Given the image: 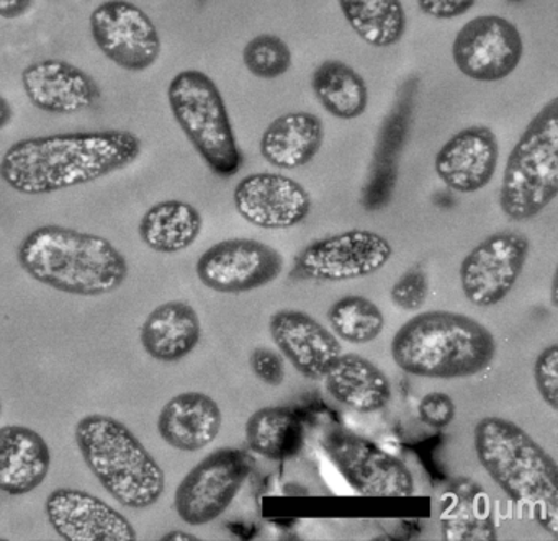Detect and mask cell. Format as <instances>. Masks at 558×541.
I'll list each match as a JSON object with an SVG mask.
<instances>
[{
    "label": "cell",
    "mask_w": 558,
    "mask_h": 541,
    "mask_svg": "<svg viewBox=\"0 0 558 541\" xmlns=\"http://www.w3.org/2000/svg\"><path fill=\"white\" fill-rule=\"evenodd\" d=\"M322 446L345 481L365 497H411L414 478L397 456L342 427L322 435Z\"/></svg>",
    "instance_id": "cell-8"
},
{
    "label": "cell",
    "mask_w": 558,
    "mask_h": 541,
    "mask_svg": "<svg viewBox=\"0 0 558 541\" xmlns=\"http://www.w3.org/2000/svg\"><path fill=\"white\" fill-rule=\"evenodd\" d=\"M506 2H511V4H519L522 0H506Z\"/></svg>",
    "instance_id": "cell-41"
},
{
    "label": "cell",
    "mask_w": 558,
    "mask_h": 541,
    "mask_svg": "<svg viewBox=\"0 0 558 541\" xmlns=\"http://www.w3.org/2000/svg\"><path fill=\"white\" fill-rule=\"evenodd\" d=\"M534 381L544 403L558 409V345L551 344L535 358Z\"/></svg>",
    "instance_id": "cell-34"
},
{
    "label": "cell",
    "mask_w": 558,
    "mask_h": 541,
    "mask_svg": "<svg viewBox=\"0 0 558 541\" xmlns=\"http://www.w3.org/2000/svg\"><path fill=\"white\" fill-rule=\"evenodd\" d=\"M0 414H2V401H0Z\"/></svg>",
    "instance_id": "cell-42"
},
{
    "label": "cell",
    "mask_w": 558,
    "mask_h": 541,
    "mask_svg": "<svg viewBox=\"0 0 558 541\" xmlns=\"http://www.w3.org/2000/svg\"><path fill=\"white\" fill-rule=\"evenodd\" d=\"M447 494L452 495L456 502L447 505L444 512V537L457 538V540L495 537L492 531L495 525L492 524L486 499L478 504L483 495L482 488H476L472 482L466 481V485H460Z\"/></svg>",
    "instance_id": "cell-30"
},
{
    "label": "cell",
    "mask_w": 558,
    "mask_h": 541,
    "mask_svg": "<svg viewBox=\"0 0 558 541\" xmlns=\"http://www.w3.org/2000/svg\"><path fill=\"white\" fill-rule=\"evenodd\" d=\"M17 260L32 279L68 295H109L129 275L125 256L106 237L58 224L27 234Z\"/></svg>",
    "instance_id": "cell-3"
},
{
    "label": "cell",
    "mask_w": 558,
    "mask_h": 541,
    "mask_svg": "<svg viewBox=\"0 0 558 541\" xmlns=\"http://www.w3.org/2000/svg\"><path fill=\"white\" fill-rule=\"evenodd\" d=\"M551 305L557 306V275L551 280Z\"/></svg>",
    "instance_id": "cell-40"
},
{
    "label": "cell",
    "mask_w": 558,
    "mask_h": 541,
    "mask_svg": "<svg viewBox=\"0 0 558 541\" xmlns=\"http://www.w3.org/2000/svg\"><path fill=\"white\" fill-rule=\"evenodd\" d=\"M202 337L201 318L185 302L162 303L143 322L140 341L149 357L165 364L184 360Z\"/></svg>",
    "instance_id": "cell-24"
},
{
    "label": "cell",
    "mask_w": 558,
    "mask_h": 541,
    "mask_svg": "<svg viewBox=\"0 0 558 541\" xmlns=\"http://www.w3.org/2000/svg\"><path fill=\"white\" fill-rule=\"evenodd\" d=\"M416 86L417 79L414 77L401 86L393 109L381 125L371 174H368L364 197H362L365 210H380L390 201L391 194H393L398 179V162H400V155L403 151L404 142L410 135L411 122H413Z\"/></svg>",
    "instance_id": "cell-20"
},
{
    "label": "cell",
    "mask_w": 558,
    "mask_h": 541,
    "mask_svg": "<svg viewBox=\"0 0 558 541\" xmlns=\"http://www.w3.org/2000/svg\"><path fill=\"white\" fill-rule=\"evenodd\" d=\"M391 357L408 374L421 378H470L492 365L495 335L470 316L426 311L404 322L393 341Z\"/></svg>",
    "instance_id": "cell-4"
},
{
    "label": "cell",
    "mask_w": 558,
    "mask_h": 541,
    "mask_svg": "<svg viewBox=\"0 0 558 541\" xmlns=\"http://www.w3.org/2000/svg\"><path fill=\"white\" fill-rule=\"evenodd\" d=\"M499 145L488 126L460 130L437 151L434 169L450 190L475 194L492 182L498 168Z\"/></svg>",
    "instance_id": "cell-18"
},
{
    "label": "cell",
    "mask_w": 558,
    "mask_h": 541,
    "mask_svg": "<svg viewBox=\"0 0 558 541\" xmlns=\"http://www.w3.org/2000/svg\"><path fill=\"white\" fill-rule=\"evenodd\" d=\"M89 27L100 53L120 70L145 73L161 57V35L155 22L130 0H106L97 5Z\"/></svg>",
    "instance_id": "cell-10"
},
{
    "label": "cell",
    "mask_w": 558,
    "mask_h": 541,
    "mask_svg": "<svg viewBox=\"0 0 558 541\" xmlns=\"http://www.w3.org/2000/svg\"><path fill=\"white\" fill-rule=\"evenodd\" d=\"M204 218L194 205L165 200L153 205L140 221L138 233L146 247L158 254H179L201 236Z\"/></svg>",
    "instance_id": "cell-26"
},
{
    "label": "cell",
    "mask_w": 558,
    "mask_h": 541,
    "mask_svg": "<svg viewBox=\"0 0 558 541\" xmlns=\"http://www.w3.org/2000/svg\"><path fill=\"white\" fill-rule=\"evenodd\" d=\"M35 0H0V19L15 21L34 9Z\"/></svg>",
    "instance_id": "cell-38"
},
{
    "label": "cell",
    "mask_w": 558,
    "mask_h": 541,
    "mask_svg": "<svg viewBox=\"0 0 558 541\" xmlns=\"http://www.w3.org/2000/svg\"><path fill=\"white\" fill-rule=\"evenodd\" d=\"M393 247L380 234L351 230L315 241L296 257L300 275L316 282L364 279L387 266Z\"/></svg>",
    "instance_id": "cell-13"
},
{
    "label": "cell",
    "mask_w": 558,
    "mask_h": 541,
    "mask_svg": "<svg viewBox=\"0 0 558 541\" xmlns=\"http://www.w3.org/2000/svg\"><path fill=\"white\" fill-rule=\"evenodd\" d=\"M345 22L368 47L390 48L407 34V12L401 0H338Z\"/></svg>",
    "instance_id": "cell-29"
},
{
    "label": "cell",
    "mask_w": 558,
    "mask_h": 541,
    "mask_svg": "<svg viewBox=\"0 0 558 541\" xmlns=\"http://www.w3.org/2000/svg\"><path fill=\"white\" fill-rule=\"evenodd\" d=\"M524 54L521 32L499 15H480L466 22L452 44L457 70L476 83H498L511 76Z\"/></svg>",
    "instance_id": "cell-12"
},
{
    "label": "cell",
    "mask_w": 558,
    "mask_h": 541,
    "mask_svg": "<svg viewBox=\"0 0 558 541\" xmlns=\"http://www.w3.org/2000/svg\"><path fill=\"white\" fill-rule=\"evenodd\" d=\"M457 407L452 397L446 393H427L417 406V416L421 422L433 429H446L456 419Z\"/></svg>",
    "instance_id": "cell-35"
},
{
    "label": "cell",
    "mask_w": 558,
    "mask_h": 541,
    "mask_svg": "<svg viewBox=\"0 0 558 541\" xmlns=\"http://www.w3.org/2000/svg\"><path fill=\"white\" fill-rule=\"evenodd\" d=\"M250 361L253 373L263 383L269 384V386H280L286 380V365H283L282 357L272 348H254Z\"/></svg>",
    "instance_id": "cell-36"
},
{
    "label": "cell",
    "mask_w": 558,
    "mask_h": 541,
    "mask_svg": "<svg viewBox=\"0 0 558 541\" xmlns=\"http://www.w3.org/2000/svg\"><path fill=\"white\" fill-rule=\"evenodd\" d=\"M279 250L256 239H227L202 254L197 276L217 293H246L272 283L282 273Z\"/></svg>",
    "instance_id": "cell-14"
},
{
    "label": "cell",
    "mask_w": 558,
    "mask_h": 541,
    "mask_svg": "<svg viewBox=\"0 0 558 541\" xmlns=\"http://www.w3.org/2000/svg\"><path fill=\"white\" fill-rule=\"evenodd\" d=\"M171 540L172 541H178V540L192 541V540H198V537H195V534L185 533V531H179V530L171 531V533L165 534V537H162V541H171Z\"/></svg>",
    "instance_id": "cell-39"
},
{
    "label": "cell",
    "mask_w": 558,
    "mask_h": 541,
    "mask_svg": "<svg viewBox=\"0 0 558 541\" xmlns=\"http://www.w3.org/2000/svg\"><path fill=\"white\" fill-rule=\"evenodd\" d=\"M48 521L66 541H135V527L104 499L73 488L54 489L45 502Z\"/></svg>",
    "instance_id": "cell-15"
},
{
    "label": "cell",
    "mask_w": 558,
    "mask_h": 541,
    "mask_svg": "<svg viewBox=\"0 0 558 541\" xmlns=\"http://www.w3.org/2000/svg\"><path fill=\"white\" fill-rule=\"evenodd\" d=\"M427 296H429V282L420 267H413L404 272L391 286L390 292L391 302L403 311H417L423 308Z\"/></svg>",
    "instance_id": "cell-33"
},
{
    "label": "cell",
    "mask_w": 558,
    "mask_h": 541,
    "mask_svg": "<svg viewBox=\"0 0 558 541\" xmlns=\"http://www.w3.org/2000/svg\"><path fill=\"white\" fill-rule=\"evenodd\" d=\"M325 142L322 119L308 112H290L277 116L264 130L260 156L274 168L293 169L310 164Z\"/></svg>",
    "instance_id": "cell-25"
},
{
    "label": "cell",
    "mask_w": 558,
    "mask_h": 541,
    "mask_svg": "<svg viewBox=\"0 0 558 541\" xmlns=\"http://www.w3.org/2000/svg\"><path fill=\"white\" fill-rule=\"evenodd\" d=\"M223 414L214 397L198 391L178 394L162 407L159 437L172 448L198 452L215 442Z\"/></svg>",
    "instance_id": "cell-21"
},
{
    "label": "cell",
    "mask_w": 558,
    "mask_h": 541,
    "mask_svg": "<svg viewBox=\"0 0 558 541\" xmlns=\"http://www.w3.org/2000/svg\"><path fill=\"white\" fill-rule=\"evenodd\" d=\"M244 435L251 452L274 462L299 455L303 446L302 420L287 407H260L247 419Z\"/></svg>",
    "instance_id": "cell-28"
},
{
    "label": "cell",
    "mask_w": 558,
    "mask_h": 541,
    "mask_svg": "<svg viewBox=\"0 0 558 541\" xmlns=\"http://www.w3.org/2000/svg\"><path fill=\"white\" fill-rule=\"evenodd\" d=\"M77 448L104 489L126 508H148L165 494V469L116 417L90 414L74 429Z\"/></svg>",
    "instance_id": "cell-5"
},
{
    "label": "cell",
    "mask_w": 558,
    "mask_h": 541,
    "mask_svg": "<svg viewBox=\"0 0 558 541\" xmlns=\"http://www.w3.org/2000/svg\"><path fill=\"white\" fill-rule=\"evenodd\" d=\"M475 4L476 0H417L420 11L437 21L462 17Z\"/></svg>",
    "instance_id": "cell-37"
},
{
    "label": "cell",
    "mask_w": 558,
    "mask_h": 541,
    "mask_svg": "<svg viewBox=\"0 0 558 541\" xmlns=\"http://www.w3.org/2000/svg\"><path fill=\"white\" fill-rule=\"evenodd\" d=\"M328 321L332 334L351 344H368L375 341L385 325L381 309L361 295H349L338 299L329 308Z\"/></svg>",
    "instance_id": "cell-31"
},
{
    "label": "cell",
    "mask_w": 558,
    "mask_h": 541,
    "mask_svg": "<svg viewBox=\"0 0 558 541\" xmlns=\"http://www.w3.org/2000/svg\"><path fill=\"white\" fill-rule=\"evenodd\" d=\"M476 458L489 478L531 512L551 537L558 534V466L524 429L502 417H483L473 432Z\"/></svg>",
    "instance_id": "cell-2"
},
{
    "label": "cell",
    "mask_w": 558,
    "mask_h": 541,
    "mask_svg": "<svg viewBox=\"0 0 558 541\" xmlns=\"http://www.w3.org/2000/svg\"><path fill=\"white\" fill-rule=\"evenodd\" d=\"M51 466L47 440L25 426L0 427V491L25 495L44 484Z\"/></svg>",
    "instance_id": "cell-22"
},
{
    "label": "cell",
    "mask_w": 558,
    "mask_h": 541,
    "mask_svg": "<svg viewBox=\"0 0 558 541\" xmlns=\"http://www.w3.org/2000/svg\"><path fill=\"white\" fill-rule=\"evenodd\" d=\"M270 337L280 354L310 380H323L342 354L341 342L312 316L296 309L277 311L269 321Z\"/></svg>",
    "instance_id": "cell-19"
},
{
    "label": "cell",
    "mask_w": 558,
    "mask_h": 541,
    "mask_svg": "<svg viewBox=\"0 0 558 541\" xmlns=\"http://www.w3.org/2000/svg\"><path fill=\"white\" fill-rule=\"evenodd\" d=\"M142 151V139L129 130L34 136L4 152L0 179L17 194L50 195L123 171Z\"/></svg>",
    "instance_id": "cell-1"
},
{
    "label": "cell",
    "mask_w": 558,
    "mask_h": 541,
    "mask_svg": "<svg viewBox=\"0 0 558 541\" xmlns=\"http://www.w3.org/2000/svg\"><path fill=\"white\" fill-rule=\"evenodd\" d=\"M22 87L28 102L50 115L86 112L102 97V89L90 74L63 60L32 63L22 71Z\"/></svg>",
    "instance_id": "cell-17"
},
{
    "label": "cell",
    "mask_w": 558,
    "mask_h": 541,
    "mask_svg": "<svg viewBox=\"0 0 558 541\" xmlns=\"http://www.w3.org/2000/svg\"><path fill=\"white\" fill-rule=\"evenodd\" d=\"M557 195L558 99H551L529 122L506 161L499 208L511 221H529Z\"/></svg>",
    "instance_id": "cell-6"
},
{
    "label": "cell",
    "mask_w": 558,
    "mask_h": 541,
    "mask_svg": "<svg viewBox=\"0 0 558 541\" xmlns=\"http://www.w3.org/2000/svg\"><path fill=\"white\" fill-rule=\"evenodd\" d=\"M531 253L527 236L499 231L473 247L460 263V285L472 305L492 308L511 293Z\"/></svg>",
    "instance_id": "cell-11"
},
{
    "label": "cell",
    "mask_w": 558,
    "mask_h": 541,
    "mask_svg": "<svg viewBox=\"0 0 558 541\" xmlns=\"http://www.w3.org/2000/svg\"><path fill=\"white\" fill-rule=\"evenodd\" d=\"M323 381L332 399L357 413H377L391 399L387 374L359 354L339 355L326 370Z\"/></svg>",
    "instance_id": "cell-23"
},
{
    "label": "cell",
    "mask_w": 558,
    "mask_h": 541,
    "mask_svg": "<svg viewBox=\"0 0 558 541\" xmlns=\"http://www.w3.org/2000/svg\"><path fill=\"white\" fill-rule=\"evenodd\" d=\"M243 63L257 79H279L292 67V51L277 35H257L244 47Z\"/></svg>",
    "instance_id": "cell-32"
},
{
    "label": "cell",
    "mask_w": 558,
    "mask_h": 541,
    "mask_svg": "<svg viewBox=\"0 0 558 541\" xmlns=\"http://www.w3.org/2000/svg\"><path fill=\"white\" fill-rule=\"evenodd\" d=\"M312 89L323 109L339 120H355L368 107L364 77L338 60L323 61L312 76Z\"/></svg>",
    "instance_id": "cell-27"
},
{
    "label": "cell",
    "mask_w": 558,
    "mask_h": 541,
    "mask_svg": "<svg viewBox=\"0 0 558 541\" xmlns=\"http://www.w3.org/2000/svg\"><path fill=\"white\" fill-rule=\"evenodd\" d=\"M233 201L244 221L263 230H289L305 221L312 211L306 188L274 172H257L238 182Z\"/></svg>",
    "instance_id": "cell-16"
},
{
    "label": "cell",
    "mask_w": 558,
    "mask_h": 541,
    "mask_svg": "<svg viewBox=\"0 0 558 541\" xmlns=\"http://www.w3.org/2000/svg\"><path fill=\"white\" fill-rule=\"evenodd\" d=\"M250 453L220 448L205 456L175 489L174 508L192 527L210 524L225 514L253 471Z\"/></svg>",
    "instance_id": "cell-9"
},
{
    "label": "cell",
    "mask_w": 558,
    "mask_h": 541,
    "mask_svg": "<svg viewBox=\"0 0 558 541\" xmlns=\"http://www.w3.org/2000/svg\"><path fill=\"white\" fill-rule=\"evenodd\" d=\"M168 102L179 128L208 169L218 177L236 175L244 155L214 79L202 71H181L169 83Z\"/></svg>",
    "instance_id": "cell-7"
}]
</instances>
